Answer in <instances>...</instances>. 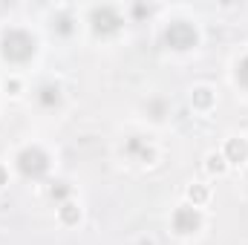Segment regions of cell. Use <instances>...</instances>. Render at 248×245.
<instances>
[{
    "label": "cell",
    "mask_w": 248,
    "mask_h": 245,
    "mask_svg": "<svg viewBox=\"0 0 248 245\" xmlns=\"http://www.w3.org/2000/svg\"><path fill=\"white\" fill-rule=\"evenodd\" d=\"M237 81H240L243 87H248V55L240 61V66H237Z\"/></svg>",
    "instance_id": "15"
},
{
    "label": "cell",
    "mask_w": 248,
    "mask_h": 245,
    "mask_svg": "<svg viewBox=\"0 0 248 245\" xmlns=\"http://www.w3.org/2000/svg\"><path fill=\"white\" fill-rule=\"evenodd\" d=\"M196 41H199V35H196V29H193L187 20H173V23H168V29H165V44H168L170 49H176V52L193 49Z\"/></svg>",
    "instance_id": "2"
},
{
    "label": "cell",
    "mask_w": 248,
    "mask_h": 245,
    "mask_svg": "<svg viewBox=\"0 0 248 245\" xmlns=\"http://www.w3.org/2000/svg\"><path fill=\"white\" fill-rule=\"evenodd\" d=\"M187 199H190L193 205H205V202H208V190H205L202 184H190V187H187Z\"/></svg>",
    "instance_id": "12"
},
{
    "label": "cell",
    "mask_w": 248,
    "mask_h": 245,
    "mask_svg": "<svg viewBox=\"0 0 248 245\" xmlns=\"http://www.w3.org/2000/svg\"><path fill=\"white\" fill-rule=\"evenodd\" d=\"M61 219L66 222V225H75V222L81 219V208L72 205V202H63L61 205Z\"/></svg>",
    "instance_id": "10"
},
{
    "label": "cell",
    "mask_w": 248,
    "mask_h": 245,
    "mask_svg": "<svg viewBox=\"0 0 248 245\" xmlns=\"http://www.w3.org/2000/svg\"><path fill=\"white\" fill-rule=\"evenodd\" d=\"M52 29H55L58 35H72V29H75V26H72V17H69V15H58V17L52 20Z\"/></svg>",
    "instance_id": "11"
},
{
    "label": "cell",
    "mask_w": 248,
    "mask_h": 245,
    "mask_svg": "<svg viewBox=\"0 0 248 245\" xmlns=\"http://www.w3.org/2000/svg\"><path fill=\"white\" fill-rule=\"evenodd\" d=\"M199 225H202V216L196 208H179L173 214V231L176 234H193V231H199Z\"/></svg>",
    "instance_id": "5"
},
{
    "label": "cell",
    "mask_w": 248,
    "mask_h": 245,
    "mask_svg": "<svg viewBox=\"0 0 248 245\" xmlns=\"http://www.w3.org/2000/svg\"><path fill=\"white\" fill-rule=\"evenodd\" d=\"M35 49H38L35 38L29 32H23V29H6L3 38H0V52L12 63H26L35 55Z\"/></svg>",
    "instance_id": "1"
},
{
    "label": "cell",
    "mask_w": 248,
    "mask_h": 245,
    "mask_svg": "<svg viewBox=\"0 0 248 245\" xmlns=\"http://www.w3.org/2000/svg\"><path fill=\"white\" fill-rule=\"evenodd\" d=\"M248 156V144L243 141V138H228V144H225V159L228 162H246Z\"/></svg>",
    "instance_id": "6"
},
{
    "label": "cell",
    "mask_w": 248,
    "mask_h": 245,
    "mask_svg": "<svg viewBox=\"0 0 248 245\" xmlns=\"http://www.w3.org/2000/svg\"><path fill=\"white\" fill-rule=\"evenodd\" d=\"M127 153H130V156H136L139 162H153V150H150L139 136H133V138L127 141Z\"/></svg>",
    "instance_id": "7"
},
{
    "label": "cell",
    "mask_w": 248,
    "mask_h": 245,
    "mask_svg": "<svg viewBox=\"0 0 248 245\" xmlns=\"http://www.w3.org/2000/svg\"><path fill=\"white\" fill-rule=\"evenodd\" d=\"M90 23H93V32L95 35H113L122 29V15L113 9V6H95L90 12Z\"/></svg>",
    "instance_id": "4"
},
{
    "label": "cell",
    "mask_w": 248,
    "mask_h": 245,
    "mask_svg": "<svg viewBox=\"0 0 248 245\" xmlns=\"http://www.w3.org/2000/svg\"><path fill=\"white\" fill-rule=\"evenodd\" d=\"M17 170H20L23 176H29V179H41V176L49 170V156H46L41 147H26V150H20V156H17Z\"/></svg>",
    "instance_id": "3"
},
{
    "label": "cell",
    "mask_w": 248,
    "mask_h": 245,
    "mask_svg": "<svg viewBox=\"0 0 248 245\" xmlns=\"http://www.w3.org/2000/svg\"><path fill=\"white\" fill-rule=\"evenodd\" d=\"M38 101H41L44 107H55V104L61 101V87H58V84H46V87H41Z\"/></svg>",
    "instance_id": "8"
},
{
    "label": "cell",
    "mask_w": 248,
    "mask_h": 245,
    "mask_svg": "<svg viewBox=\"0 0 248 245\" xmlns=\"http://www.w3.org/2000/svg\"><path fill=\"white\" fill-rule=\"evenodd\" d=\"M49 196H52V199H66V196H69V184L66 182H55L52 187H49Z\"/></svg>",
    "instance_id": "14"
},
{
    "label": "cell",
    "mask_w": 248,
    "mask_h": 245,
    "mask_svg": "<svg viewBox=\"0 0 248 245\" xmlns=\"http://www.w3.org/2000/svg\"><path fill=\"white\" fill-rule=\"evenodd\" d=\"M133 12H136V15H139V17H141V15H150V6H136V9H133Z\"/></svg>",
    "instance_id": "16"
},
{
    "label": "cell",
    "mask_w": 248,
    "mask_h": 245,
    "mask_svg": "<svg viewBox=\"0 0 248 245\" xmlns=\"http://www.w3.org/2000/svg\"><path fill=\"white\" fill-rule=\"evenodd\" d=\"M3 184H9V173H6V168H0V187Z\"/></svg>",
    "instance_id": "17"
},
{
    "label": "cell",
    "mask_w": 248,
    "mask_h": 245,
    "mask_svg": "<svg viewBox=\"0 0 248 245\" xmlns=\"http://www.w3.org/2000/svg\"><path fill=\"white\" fill-rule=\"evenodd\" d=\"M205 168H208L211 173H222V170H225V156H219V153H211Z\"/></svg>",
    "instance_id": "13"
},
{
    "label": "cell",
    "mask_w": 248,
    "mask_h": 245,
    "mask_svg": "<svg viewBox=\"0 0 248 245\" xmlns=\"http://www.w3.org/2000/svg\"><path fill=\"white\" fill-rule=\"evenodd\" d=\"M190 101H193V107L208 110V107L214 104V92H211L208 87H196V90H193V95H190Z\"/></svg>",
    "instance_id": "9"
}]
</instances>
